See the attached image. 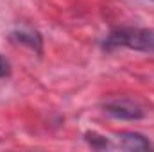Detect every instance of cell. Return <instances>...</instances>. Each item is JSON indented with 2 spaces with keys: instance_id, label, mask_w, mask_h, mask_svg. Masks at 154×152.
Here are the masks:
<instances>
[{
  "instance_id": "cell-4",
  "label": "cell",
  "mask_w": 154,
  "mask_h": 152,
  "mask_svg": "<svg viewBox=\"0 0 154 152\" xmlns=\"http://www.w3.org/2000/svg\"><path fill=\"white\" fill-rule=\"evenodd\" d=\"M11 41H14L18 45H25L38 54H41V48H43V39L34 31H14V32H11Z\"/></svg>"
},
{
  "instance_id": "cell-2",
  "label": "cell",
  "mask_w": 154,
  "mask_h": 152,
  "mask_svg": "<svg viewBox=\"0 0 154 152\" xmlns=\"http://www.w3.org/2000/svg\"><path fill=\"white\" fill-rule=\"evenodd\" d=\"M104 113L113 116L116 120H142L143 118V108L125 97L120 99H111L108 102H104Z\"/></svg>"
},
{
  "instance_id": "cell-7",
  "label": "cell",
  "mask_w": 154,
  "mask_h": 152,
  "mask_svg": "<svg viewBox=\"0 0 154 152\" xmlns=\"http://www.w3.org/2000/svg\"><path fill=\"white\" fill-rule=\"evenodd\" d=\"M151 2H154V0H151Z\"/></svg>"
},
{
  "instance_id": "cell-3",
  "label": "cell",
  "mask_w": 154,
  "mask_h": 152,
  "mask_svg": "<svg viewBox=\"0 0 154 152\" xmlns=\"http://www.w3.org/2000/svg\"><path fill=\"white\" fill-rule=\"evenodd\" d=\"M116 143L120 149L124 150H147L151 149V141L140 134V132H133V131H124L116 136Z\"/></svg>"
},
{
  "instance_id": "cell-6",
  "label": "cell",
  "mask_w": 154,
  "mask_h": 152,
  "mask_svg": "<svg viewBox=\"0 0 154 152\" xmlns=\"http://www.w3.org/2000/svg\"><path fill=\"white\" fill-rule=\"evenodd\" d=\"M9 74H11V65H9V61L4 56H0V79L2 77H9Z\"/></svg>"
},
{
  "instance_id": "cell-1",
  "label": "cell",
  "mask_w": 154,
  "mask_h": 152,
  "mask_svg": "<svg viewBox=\"0 0 154 152\" xmlns=\"http://www.w3.org/2000/svg\"><path fill=\"white\" fill-rule=\"evenodd\" d=\"M104 50L129 48L136 52L154 54V31L143 27H116L102 41Z\"/></svg>"
},
{
  "instance_id": "cell-5",
  "label": "cell",
  "mask_w": 154,
  "mask_h": 152,
  "mask_svg": "<svg viewBox=\"0 0 154 152\" xmlns=\"http://www.w3.org/2000/svg\"><path fill=\"white\" fill-rule=\"evenodd\" d=\"M84 138H86V141H88L93 149H109V147H111L109 140H108L106 136L97 134V132H86Z\"/></svg>"
}]
</instances>
